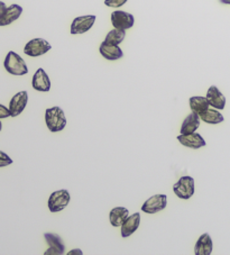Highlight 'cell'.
<instances>
[{"mask_svg": "<svg viewBox=\"0 0 230 255\" xmlns=\"http://www.w3.org/2000/svg\"><path fill=\"white\" fill-rule=\"evenodd\" d=\"M135 18L129 12L116 10L112 14V24L115 28L119 29H129L134 26Z\"/></svg>", "mask_w": 230, "mask_h": 255, "instance_id": "ba28073f", "label": "cell"}, {"mask_svg": "<svg viewBox=\"0 0 230 255\" xmlns=\"http://www.w3.org/2000/svg\"><path fill=\"white\" fill-rule=\"evenodd\" d=\"M2 129V124H1V121H0V131Z\"/></svg>", "mask_w": 230, "mask_h": 255, "instance_id": "f546056e", "label": "cell"}, {"mask_svg": "<svg viewBox=\"0 0 230 255\" xmlns=\"http://www.w3.org/2000/svg\"><path fill=\"white\" fill-rule=\"evenodd\" d=\"M167 197L166 195H155L148 198L141 206V210L146 214H156L166 208Z\"/></svg>", "mask_w": 230, "mask_h": 255, "instance_id": "8992f818", "label": "cell"}, {"mask_svg": "<svg viewBox=\"0 0 230 255\" xmlns=\"http://www.w3.org/2000/svg\"><path fill=\"white\" fill-rule=\"evenodd\" d=\"M128 0H105V5L110 8H119L125 5Z\"/></svg>", "mask_w": 230, "mask_h": 255, "instance_id": "603a6c76", "label": "cell"}, {"mask_svg": "<svg viewBox=\"0 0 230 255\" xmlns=\"http://www.w3.org/2000/svg\"><path fill=\"white\" fill-rule=\"evenodd\" d=\"M21 12H23V8H21L19 5H11L9 7H7V10L5 11V14L2 15L1 18H0V26H7L10 25L11 23H14L15 20H17L20 17Z\"/></svg>", "mask_w": 230, "mask_h": 255, "instance_id": "e0dca14e", "label": "cell"}, {"mask_svg": "<svg viewBox=\"0 0 230 255\" xmlns=\"http://www.w3.org/2000/svg\"><path fill=\"white\" fill-rule=\"evenodd\" d=\"M10 164H12V160L6 154V153L0 151V168H5V166H8Z\"/></svg>", "mask_w": 230, "mask_h": 255, "instance_id": "cb8c5ba5", "label": "cell"}, {"mask_svg": "<svg viewBox=\"0 0 230 255\" xmlns=\"http://www.w3.org/2000/svg\"><path fill=\"white\" fill-rule=\"evenodd\" d=\"M206 98L209 101L210 107L218 109V111H221L226 106V97L221 94L220 90L216 86H211L208 89Z\"/></svg>", "mask_w": 230, "mask_h": 255, "instance_id": "7c38bea8", "label": "cell"}, {"mask_svg": "<svg viewBox=\"0 0 230 255\" xmlns=\"http://www.w3.org/2000/svg\"><path fill=\"white\" fill-rule=\"evenodd\" d=\"M83 252L80 250V249H74L72 251H70V252H68V255H82Z\"/></svg>", "mask_w": 230, "mask_h": 255, "instance_id": "83f0119b", "label": "cell"}, {"mask_svg": "<svg viewBox=\"0 0 230 255\" xmlns=\"http://www.w3.org/2000/svg\"><path fill=\"white\" fill-rule=\"evenodd\" d=\"M8 117H11L9 108H7L3 106V105L0 104V120H2V118H8Z\"/></svg>", "mask_w": 230, "mask_h": 255, "instance_id": "d4e9b609", "label": "cell"}, {"mask_svg": "<svg viewBox=\"0 0 230 255\" xmlns=\"http://www.w3.org/2000/svg\"><path fill=\"white\" fill-rule=\"evenodd\" d=\"M212 249H214V244H212V240L209 234H202L199 240L197 241V244L194 246V254L196 255H210L212 253Z\"/></svg>", "mask_w": 230, "mask_h": 255, "instance_id": "9a60e30c", "label": "cell"}, {"mask_svg": "<svg viewBox=\"0 0 230 255\" xmlns=\"http://www.w3.org/2000/svg\"><path fill=\"white\" fill-rule=\"evenodd\" d=\"M28 103L27 91H20L12 97L9 103V111L11 117H17L20 115Z\"/></svg>", "mask_w": 230, "mask_h": 255, "instance_id": "9c48e42d", "label": "cell"}, {"mask_svg": "<svg viewBox=\"0 0 230 255\" xmlns=\"http://www.w3.org/2000/svg\"><path fill=\"white\" fill-rule=\"evenodd\" d=\"M140 224V214L135 213L131 216H128L123 224L121 225V236L125 239V237H129L130 235L134 234V233L138 230Z\"/></svg>", "mask_w": 230, "mask_h": 255, "instance_id": "5bb4252c", "label": "cell"}, {"mask_svg": "<svg viewBox=\"0 0 230 255\" xmlns=\"http://www.w3.org/2000/svg\"><path fill=\"white\" fill-rule=\"evenodd\" d=\"M44 254H45V255H62V254L60 253V251H57V250L54 249V248H51V246H50V249H48Z\"/></svg>", "mask_w": 230, "mask_h": 255, "instance_id": "484cf974", "label": "cell"}, {"mask_svg": "<svg viewBox=\"0 0 230 255\" xmlns=\"http://www.w3.org/2000/svg\"><path fill=\"white\" fill-rule=\"evenodd\" d=\"M200 120L203 121L207 124H211V125H216V124H220L225 121L224 116L218 112V109L216 108H209L208 111H206L203 114L200 115Z\"/></svg>", "mask_w": 230, "mask_h": 255, "instance_id": "ffe728a7", "label": "cell"}, {"mask_svg": "<svg viewBox=\"0 0 230 255\" xmlns=\"http://www.w3.org/2000/svg\"><path fill=\"white\" fill-rule=\"evenodd\" d=\"M44 237H45L47 244L50 245L51 248H54L57 251H60L61 254H64L65 245L60 237V235L54 234V233H45V234H44Z\"/></svg>", "mask_w": 230, "mask_h": 255, "instance_id": "44dd1931", "label": "cell"}, {"mask_svg": "<svg viewBox=\"0 0 230 255\" xmlns=\"http://www.w3.org/2000/svg\"><path fill=\"white\" fill-rule=\"evenodd\" d=\"M71 200V196L68 190H57L51 193L48 198V209L51 213H59L66 208Z\"/></svg>", "mask_w": 230, "mask_h": 255, "instance_id": "3957f363", "label": "cell"}, {"mask_svg": "<svg viewBox=\"0 0 230 255\" xmlns=\"http://www.w3.org/2000/svg\"><path fill=\"white\" fill-rule=\"evenodd\" d=\"M200 116L196 113H191L190 115L185 117V120L182 123V126H181L180 133L181 134H190L197 131V129L200 127Z\"/></svg>", "mask_w": 230, "mask_h": 255, "instance_id": "2e32d148", "label": "cell"}, {"mask_svg": "<svg viewBox=\"0 0 230 255\" xmlns=\"http://www.w3.org/2000/svg\"><path fill=\"white\" fill-rule=\"evenodd\" d=\"M99 52L105 59H107L109 61H116V60L121 59L123 56V52L121 51L120 47L118 45H115V44H110L105 41L101 43V45L99 47Z\"/></svg>", "mask_w": 230, "mask_h": 255, "instance_id": "4fadbf2b", "label": "cell"}, {"mask_svg": "<svg viewBox=\"0 0 230 255\" xmlns=\"http://www.w3.org/2000/svg\"><path fill=\"white\" fill-rule=\"evenodd\" d=\"M96 21L95 15H87V16H80L74 18L72 24H71V34L79 35L85 34L88 30L91 29Z\"/></svg>", "mask_w": 230, "mask_h": 255, "instance_id": "52a82bcc", "label": "cell"}, {"mask_svg": "<svg viewBox=\"0 0 230 255\" xmlns=\"http://www.w3.org/2000/svg\"><path fill=\"white\" fill-rule=\"evenodd\" d=\"M176 138H178L179 142L182 144L183 146H187L189 148L198 149L206 146V140L203 139L200 134L196 133V131L190 134H180Z\"/></svg>", "mask_w": 230, "mask_h": 255, "instance_id": "30bf717a", "label": "cell"}, {"mask_svg": "<svg viewBox=\"0 0 230 255\" xmlns=\"http://www.w3.org/2000/svg\"><path fill=\"white\" fill-rule=\"evenodd\" d=\"M125 36H126V30L114 28L107 34V36L105 38V42L115 44V45H119V44L125 39Z\"/></svg>", "mask_w": 230, "mask_h": 255, "instance_id": "7402d4cb", "label": "cell"}, {"mask_svg": "<svg viewBox=\"0 0 230 255\" xmlns=\"http://www.w3.org/2000/svg\"><path fill=\"white\" fill-rule=\"evenodd\" d=\"M173 191L180 199H190L194 195V179L189 175L180 178L173 186Z\"/></svg>", "mask_w": 230, "mask_h": 255, "instance_id": "277c9868", "label": "cell"}, {"mask_svg": "<svg viewBox=\"0 0 230 255\" xmlns=\"http://www.w3.org/2000/svg\"><path fill=\"white\" fill-rule=\"evenodd\" d=\"M220 2L226 3V5H230V0H220Z\"/></svg>", "mask_w": 230, "mask_h": 255, "instance_id": "f1b7e54d", "label": "cell"}, {"mask_svg": "<svg viewBox=\"0 0 230 255\" xmlns=\"http://www.w3.org/2000/svg\"><path fill=\"white\" fill-rule=\"evenodd\" d=\"M129 216V210L125 207H116L114 208L109 214L110 224L114 227H121L123 222Z\"/></svg>", "mask_w": 230, "mask_h": 255, "instance_id": "ac0fdd59", "label": "cell"}, {"mask_svg": "<svg viewBox=\"0 0 230 255\" xmlns=\"http://www.w3.org/2000/svg\"><path fill=\"white\" fill-rule=\"evenodd\" d=\"M7 10V6L3 1H0V18H1L2 15L5 14V11Z\"/></svg>", "mask_w": 230, "mask_h": 255, "instance_id": "4316f807", "label": "cell"}, {"mask_svg": "<svg viewBox=\"0 0 230 255\" xmlns=\"http://www.w3.org/2000/svg\"><path fill=\"white\" fill-rule=\"evenodd\" d=\"M45 123L47 128L53 133H57L65 128L66 118L65 114L60 107L47 108L45 112Z\"/></svg>", "mask_w": 230, "mask_h": 255, "instance_id": "6da1fadb", "label": "cell"}, {"mask_svg": "<svg viewBox=\"0 0 230 255\" xmlns=\"http://www.w3.org/2000/svg\"><path fill=\"white\" fill-rule=\"evenodd\" d=\"M32 86L35 90L47 92L51 90V80L48 78L47 73L44 71V69L39 68L36 72H35L32 81Z\"/></svg>", "mask_w": 230, "mask_h": 255, "instance_id": "8fae6325", "label": "cell"}, {"mask_svg": "<svg viewBox=\"0 0 230 255\" xmlns=\"http://www.w3.org/2000/svg\"><path fill=\"white\" fill-rule=\"evenodd\" d=\"M189 103H190L191 112L198 114L199 116L210 108V104L209 101L207 100L206 97H201V96L191 97L189 100Z\"/></svg>", "mask_w": 230, "mask_h": 255, "instance_id": "d6986e66", "label": "cell"}, {"mask_svg": "<svg viewBox=\"0 0 230 255\" xmlns=\"http://www.w3.org/2000/svg\"><path fill=\"white\" fill-rule=\"evenodd\" d=\"M52 48L51 44L48 43L46 39L44 38H34L26 44L24 47V53L32 58H36V56H41L47 53Z\"/></svg>", "mask_w": 230, "mask_h": 255, "instance_id": "5b68a950", "label": "cell"}, {"mask_svg": "<svg viewBox=\"0 0 230 255\" xmlns=\"http://www.w3.org/2000/svg\"><path fill=\"white\" fill-rule=\"evenodd\" d=\"M6 71L12 76H25L28 73V68L26 65L24 59L14 51L8 52V54L3 62Z\"/></svg>", "mask_w": 230, "mask_h": 255, "instance_id": "7a4b0ae2", "label": "cell"}]
</instances>
